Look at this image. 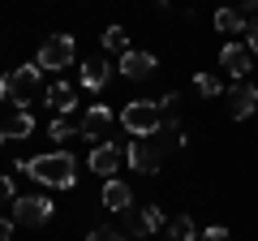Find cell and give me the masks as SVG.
<instances>
[{
    "instance_id": "obj_27",
    "label": "cell",
    "mask_w": 258,
    "mask_h": 241,
    "mask_svg": "<svg viewBox=\"0 0 258 241\" xmlns=\"http://www.w3.org/2000/svg\"><path fill=\"white\" fill-rule=\"evenodd\" d=\"M13 228H18V224H13V220H5V215H0V241H13Z\"/></svg>"
},
{
    "instance_id": "obj_20",
    "label": "cell",
    "mask_w": 258,
    "mask_h": 241,
    "mask_svg": "<svg viewBox=\"0 0 258 241\" xmlns=\"http://www.w3.org/2000/svg\"><path fill=\"white\" fill-rule=\"evenodd\" d=\"M99 43H103V52H120V56H125L129 52V39H125V30H120V26H108V30H103V39H99Z\"/></svg>"
},
{
    "instance_id": "obj_13",
    "label": "cell",
    "mask_w": 258,
    "mask_h": 241,
    "mask_svg": "<svg viewBox=\"0 0 258 241\" xmlns=\"http://www.w3.org/2000/svg\"><path fill=\"white\" fill-rule=\"evenodd\" d=\"M30 134H35V116L26 108H13L5 120V138H30Z\"/></svg>"
},
{
    "instance_id": "obj_14",
    "label": "cell",
    "mask_w": 258,
    "mask_h": 241,
    "mask_svg": "<svg viewBox=\"0 0 258 241\" xmlns=\"http://www.w3.org/2000/svg\"><path fill=\"white\" fill-rule=\"evenodd\" d=\"M47 103H52L56 112H69V108H78V91L69 82H52L47 86Z\"/></svg>"
},
{
    "instance_id": "obj_24",
    "label": "cell",
    "mask_w": 258,
    "mask_h": 241,
    "mask_svg": "<svg viewBox=\"0 0 258 241\" xmlns=\"http://www.w3.org/2000/svg\"><path fill=\"white\" fill-rule=\"evenodd\" d=\"M86 241H129L125 232H116V228H108V224H103V228H91V237Z\"/></svg>"
},
{
    "instance_id": "obj_26",
    "label": "cell",
    "mask_w": 258,
    "mask_h": 241,
    "mask_svg": "<svg viewBox=\"0 0 258 241\" xmlns=\"http://www.w3.org/2000/svg\"><path fill=\"white\" fill-rule=\"evenodd\" d=\"M203 241H228V228H224V224H211V228L203 232Z\"/></svg>"
},
{
    "instance_id": "obj_7",
    "label": "cell",
    "mask_w": 258,
    "mask_h": 241,
    "mask_svg": "<svg viewBox=\"0 0 258 241\" xmlns=\"http://www.w3.org/2000/svg\"><path fill=\"white\" fill-rule=\"evenodd\" d=\"M224 99H228V116L232 120H245L249 112L258 108V86L254 82H232L228 91H224Z\"/></svg>"
},
{
    "instance_id": "obj_3",
    "label": "cell",
    "mask_w": 258,
    "mask_h": 241,
    "mask_svg": "<svg viewBox=\"0 0 258 241\" xmlns=\"http://www.w3.org/2000/svg\"><path fill=\"white\" fill-rule=\"evenodd\" d=\"M120 125H125L134 138H155L159 125H164V112H159V103H151V99H134V103H125V112H120Z\"/></svg>"
},
{
    "instance_id": "obj_28",
    "label": "cell",
    "mask_w": 258,
    "mask_h": 241,
    "mask_svg": "<svg viewBox=\"0 0 258 241\" xmlns=\"http://www.w3.org/2000/svg\"><path fill=\"white\" fill-rule=\"evenodd\" d=\"M5 142H9V138H5V130H0V147H5Z\"/></svg>"
},
{
    "instance_id": "obj_12",
    "label": "cell",
    "mask_w": 258,
    "mask_h": 241,
    "mask_svg": "<svg viewBox=\"0 0 258 241\" xmlns=\"http://www.w3.org/2000/svg\"><path fill=\"white\" fill-rule=\"evenodd\" d=\"M129 203H134V190L125 186V181H103V207L108 211H129Z\"/></svg>"
},
{
    "instance_id": "obj_6",
    "label": "cell",
    "mask_w": 258,
    "mask_h": 241,
    "mask_svg": "<svg viewBox=\"0 0 258 241\" xmlns=\"http://www.w3.org/2000/svg\"><path fill=\"white\" fill-rule=\"evenodd\" d=\"M47 220H52V203H47V198L30 194V198H18V203H13V224H22V228H39V224H47Z\"/></svg>"
},
{
    "instance_id": "obj_15",
    "label": "cell",
    "mask_w": 258,
    "mask_h": 241,
    "mask_svg": "<svg viewBox=\"0 0 258 241\" xmlns=\"http://www.w3.org/2000/svg\"><path fill=\"white\" fill-rule=\"evenodd\" d=\"M108 78H112V69L103 65V61H86V65H82V86H86V91H103Z\"/></svg>"
},
{
    "instance_id": "obj_21",
    "label": "cell",
    "mask_w": 258,
    "mask_h": 241,
    "mask_svg": "<svg viewBox=\"0 0 258 241\" xmlns=\"http://www.w3.org/2000/svg\"><path fill=\"white\" fill-rule=\"evenodd\" d=\"M194 91L203 95V99H215V95H224V82L211 78V74H198V78H194Z\"/></svg>"
},
{
    "instance_id": "obj_17",
    "label": "cell",
    "mask_w": 258,
    "mask_h": 241,
    "mask_svg": "<svg viewBox=\"0 0 258 241\" xmlns=\"http://www.w3.org/2000/svg\"><path fill=\"white\" fill-rule=\"evenodd\" d=\"M159 130H164V134H159L155 142H159V151H164V155L185 147V134H181V125H176V120H168V125H159Z\"/></svg>"
},
{
    "instance_id": "obj_11",
    "label": "cell",
    "mask_w": 258,
    "mask_h": 241,
    "mask_svg": "<svg viewBox=\"0 0 258 241\" xmlns=\"http://www.w3.org/2000/svg\"><path fill=\"white\" fill-rule=\"evenodd\" d=\"M120 168V147H112V142H99V147L91 151V172H99V176H108L112 181V172Z\"/></svg>"
},
{
    "instance_id": "obj_25",
    "label": "cell",
    "mask_w": 258,
    "mask_h": 241,
    "mask_svg": "<svg viewBox=\"0 0 258 241\" xmlns=\"http://www.w3.org/2000/svg\"><path fill=\"white\" fill-rule=\"evenodd\" d=\"M245 35H249V43H245V47L258 56V18H249V22H245Z\"/></svg>"
},
{
    "instance_id": "obj_18",
    "label": "cell",
    "mask_w": 258,
    "mask_h": 241,
    "mask_svg": "<svg viewBox=\"0 0 258 241\" xmlns=\"http://www.w3.org/2000/svg\"><path fill=\"white\" fill-rule=\"evenodd\" d=\"M155 228H164V211L159 207H142L134 215V232H155Z\"/></svg>"
},
{
    "instance_id": "obj_9",
    "label": "cell",
    "mask_w": 258,
    "mask_h": 241,
    "mask_svg": "<svg viewBox=\"0 0 258 241\" xmlns=\"http://www.w3.org/2000/svg\"><path fill=\"white\" fill-rule=\"evenodd\" d=\"M108 130H112V108H103V103L86 108V116H82V125H78V134H82V138H103Z\"/></svg>"
},
{
    "instance_id": "obj_16",
    "label": "cell",
    "mask_w": 258,
    "mask_h": 241,
    "mask_svg": "<svg viewBox=\"0 0 258 241\" xmlns=\"http://www.w3.org/2000/svg\"><path fill=\"white\" fill-rule=\"evenodd\" d=\"M215 30H224V35H245L241 9H215Z\"/></svg>"
},
{
    "instance_id": "obj_19",
    "label": "cell",
    "mask_w": 258,
    "mask_h": 241,
    "mask_svg": "<svg viewBox=\"0 0 258 241\" xmlns=\"http://www.w3.org/2000/svg\"><path fill=\"white\" fill-rule=\"evenodd\" d=\"M168 237L172 241H198V224H194L189 215H176V220L168 224Z\"/></svg>"
},
{
    "instance_id": "obj_1",
    "label": "cell",
    "mask_w": 258,
    "mask_h": 241,
    "mask_svg": "<svg viewBox=\"0 0 258 241\" xmlns=\"http://www.w3.org/2000/svg\"><path fill=\"white\" fill-rule=\"evenodd\" d=\"M26 172L35 181H43V186H52V190H74V181H78V164L64 151H47V155L26 159Z\"/></svg>"
},
{
    "instance_id": "obj_2",
    "label": "cell",
    "mask_w": 258,
    "mask_h": 241,
    "mask_svg": "<svg viewBox=\"0 0 258 241\" xmlns=\"http://www.w3.org/2000/svg\"><path fill=\"white\" fill-rule=\"evenodd\" d=\"M39 82H43V69L39 65H18V69H9V74L0 78V99H13L18 108H26L35 99Z\"/></svg>"
},
{
    "instance_id": "obj_4",
    "label": "cell",
    "mask_w": 258,
    "mask_h": 241,
    "mask_svg": "<svg viewBox=\"0 0 258 241\" xmlns=\"http://www.w3.org/2000/svg\"><path fill=\"white\" fill-rule=\"evenodd\" d=\"M74 56H78V43L74 35H47L43 47H39V69H69L74 65Z\"/></svg>"
},
{
    "instance_id": "obj_8",
    "label": "cell",
    "mask_w": 258,
    "mask_h": 241,
    "mask_svg": "<svg viewBox=\"0 0 258 241\" xmlns=\"http://www.w3.org/2000/svg\"><path fill=\"white\" fill-rule=\"evenodd\" d=\"M155 65H159V61H155L151 52H125V56H120V74H125L129 82L151 78V74H155Z\"/></svg>"
},
{
    "instance_id": "obj_23",
    "label": "cell",
    "mask_w": 258,
    "mask_h": 241,
    "mask_svg": "<svg viewBox=\"0 0 258 241\" xmlns=\"http://www.w3.org/2000/svg\"><path fill=\"white\" fill-rule=\"evenodd\" d=\"M9 203H18V190H13V176L0 172V207H9Z\"/></svg>"
},
{
    "instance_id": "obj_5",
    "label": "cell",
    "mask_w": 258,
    "mask_h": 241,
    "mask_svg": "<svg viewBox=\"0 0 258 241\" xmlns=\"http://www.w3.org/2000/svg\"><path fill=\"white\" fill-rule=\"evenodd\" d=\"M125 159H129L134 172L151 176V172H159V164H164V151H159L155 138H134V142H129V151H125Z\"/></svg>"
},
{
    "instance_id": "obj_22",
    "label": "cell",
    "mask_w": 258,
    "mask_h": 241,
    "mask_svg": "<svg viewBox=\"0 0 258 241\" xmlns=\"http://www.w3.org/2000/svg\"><path fill=\"white\" fill-rule=\"evenodd\" d=\"M47 138H52V142H69V138H78V125H69V120H52V125H47Z\"/></svg>"
},
{
    "instance_id": "obj_10",
    "label": "cell",
    "mask_w": 258,
    "mask_h": 241,
    "mask_svg": "<svg viewBox=\"0 0 258 241\" xmlns=\"http://www.w3.org/2000/svg\"><path fill=\"white\" fill-rule=\"evenodd\" d=\"M249 61H254V52H249L245 43H228V47H224V52H220V65L228 69V74L237 78V82H241V78L249 74Z\"/></svg>"
}]
</instances>
